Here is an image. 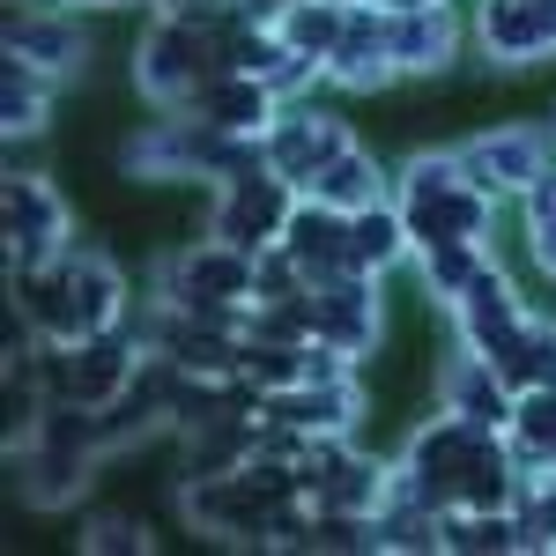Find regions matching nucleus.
I'll return each instance as SVG.
<instances>
[{
    "instance_id": "nucleus-1",
    "label": "nucleus",
    "mask_w": 556,
    "mask_h": 556,
    "mask_svg": "<svg viewBox=\"0 0 556 556\" xmlns=\"http://www.w3.org/2000/svg\"><path fill=\"white\" fill-rule=\"evenodd\" d=\"M223 8H230V0H223ZM223 8H208V15L156 8V23L141 30V45H134V89H141L156 112H186L193 89L223 67V30H215Z\"/></svg>"
},
{
    "instance_id": "nucleus-2",
    "label": "nucleus",
    "mask_w": 556,
    "mask_h": 556,
    "mask_svg": "<svg viewBox=\"0 0 556 556\" xmlns=\"http://www.w3.org/2000/svg\"><path fill=\"white\" fill-rule=\"evenodd\" d=\"M260 164H267V134H215L193 112H164L149 134L127 141L134 178H208V186H223V178L260 172Z\"/></svg>"
},
{
    "instance_id": "nucleus-3",
    "label": "nucleus",
    "mask_w": 556,
    "mask_h": 556,
    "mask_svg": "<svg viewBox=\"0 0 556 556\" xmlns=\"http://www.w3.org/2000/svg\"><path fill=\"white\" fill-rule=\"evenodd\" d=\"M149 298L172 304V312H193V319H215V327H238V334H245L253 253H238V245H223V238H193V245H178V253L156 260Z\"/></svg>"
},
{
    "instance_id": "nucleus-4",
    "label": "nucleus",
    "mask_w": 556,
    "mask_h": 556,
    "mask_svg": "<svg viewBox=\"0 0 556 556\" xmlns=\"http://www.w3.org/2000/svg\"><path fill=\"white\" fill-rule=\"evenodd\" d=\"M482 438H497V430H475L460 416H430V424L408 430V445H401V460L386 468V490H408V497H424L430 513H445V505H460V482H468L475 453H482Z\"/></svg>"
},
{
    "instance_id": "nucleus-5",
    "label": "nucleus",
    "mask_w": 556,
    "mask_h": 556,
    "mask_svg": "<svg viewBox=\"0 0 556 556\" xmlns=\"http://www.w3.org/2000/svg\"><path fill=\"white\" fill-rule=\"evenodd\" d=\"M0 238H8V275L23 267H52L75 245V215L60 201V186L38 172H8L0 178Z\"/></svg>"
},
{
    "instance_id": "nucleus-6",
    "label": "nucleus",
    "mask_w": 556,
    "mask_h": 556,
    "mask_svg": "<svg viewBox=\"0 0 556 556\" xmlns=\"http://www.w3.org/2000/svg\"><path fill=\"white\" fill-rule=\"evenodd\" d=\"M290 208H298V186L275 172V164L238 172V178H223V186H215V201H208V238L238 245V253H267V245H282Z\"/></svg>"
},
{
    "instance_id": "nucleus-7",
    "label": "nucleus",
    "mask_w": 556,
    "mask_h": 556,
    "mask_svg": "<svg viewBox=\"0 0 556 556\" xmlns=\"http://www.w3.org/2000/svg\"><path fill=\"white\" fill-rule=\"evenodd\" d=\"M178 513H186L193 534H208L223 549H267V513L275 505L238 468V475H186L178 482Z\"/></svg>"
},
{
    "instance_id": "nucleus-8",
    "label": "nucleus",
    "mask_w": 556,
    "mask_h": 556,
    "mask_svg": "<svg viewBox=\"0 0 556 556\" xmlns=\"http://www.w3.org/2000/svg\"><path fill=\"white\" fill-rule=\"evenodd\" d=\"M453 156H460V178L482 186L490 201H519L534 178L549 172L556 134L549 127H490V134H468Z\"/></svg>"
},
{
    "instance_id": "nucleus-9",
    "label": "nucleus",
    "mask_w": 556,
    "mask_h": 556,
    "mask_svg": "<svg viewBox=\"0 0 556 556\" xmlns=\"http://www.w3.org/2000/svg\"><path fill=\"white\" fill-rule=\"evenodd\" d=\"M379 275H364V267H342V275H327V282H312V342L342 349L349 364H364L371 349H379Z\"/></svg>"
},
{
    "instance_id": "nucleus-10",
    "label": "nucleus",
    "mask_w": 556,
    "mask_h": 556,
    "mask_svg": "<svg viewBox=\"0 0 556 556\" xmlns=\"http://www.w3.org/2000/svg\"><path fill=\"white\" fill-rule=\"evenodd\" d=\"M298 490L312 505H342V513H379L386 497V468L364 460L349 438H312L298 453Z\"/></svg>"
},
{
    "instance_id": "nucleus-11",
    "label": "nucleus",
    "mask_w": 556,
    "mask_h": 556,
    "mask_svg": "<svg viewBox=\"0 0 556 556\" xmlns=\"http://www.w3.org/2000/svg\"><path fill=\"white\" fill-rule=\"evenodd\" d=\"M97 460H104V453L60 445V438H23V445H8V468H15V490H23L30 513H67V505H83Z\"/></svg>"
},
{
    "instance_id": "nucleus-12",
    "label": "nucleus",
    "mask_w": 556,
    "mask_h": 556,
    "mask_svg": "<svg viewBox=\"0 0 556 556\" xmlns=\"http://www.w3.org/2000/svg\"><path fill=\"white\" fill-rule=\"evenodd\" d=\"M342 149H356L349 119H334V112H312V104H282V112H275V127H267V164L290 178L298 193H304L319 172H327Z\"/></svg>"
},
{
    "instance_id": "nucleus-13",
    "label": "nucleus",
    "mask_w": 556,
    "mask_h": 556,
    "mask_svg": "<svg viewBox=\"0 0 556 556\" xmlns=\"http://www.w3.org/2000/svg\"><path fill=\"white\" fill-rule=\"evenodd\" d=\"M401 208V230H408V253H430V245H460V238H490V223H497V201L468 186V178H453V186H438V193H416V201H393Z\"/></svg>"
},
{
    "instance_id": "nucleus-14",
    "label": "nucleus",
    "mask_w": 556,
    "mask_h": 556,
    "mask_svg": "<svg viewBox=\"0 0 556 556\" xmlns=\"http://www.w3.org/2000/svg\"><path fill=\"white\" fill-rule=\"evenodd\" d=\"M52 267H60L67 304H75V342H83V334H104V327H119V319L134 312L127 275H119V260L104 253V245H83V238H75Z\"/></svg>"
},
{
    "instance_id": "nucleus-15",
    "label": "nucleus",
    "mask_w": 556,
    "mask_h": 556,
    "mask_svg": "<svg viewBox=\"0 0 556 556\" xmlns=\"http://www.w3.org/2000/svg\"><path fill=\"white\" fill-rule=\"evenodd\" d=\"M386 8L371 0H349L342 15V38H334V60H327V83L349 89V97H371V89L401 83V67H393V45H386Z\"/></svg>"
},
{
    "instance_id": "nucleus-16",
    "label": "nucleus",
    "mask_w": 556,
    "mask_h": 556,
    "mask_svg": "<svg viewBox=\"0 0 556 556\" xmlns=\"http://www.w3.org/2000/svg\"><path fill=\"white\" fill-rule=\"evenodd\" d=\"M445 312H453V327H460V349H475V356H497V349L527 327V298L513 290V275H505L497 260H490Z\"/></svg>"
},
{
    "instance_id": "nucleus-17",
    "label": "nucleus",
    "mask_w": 556,
    "mask_h": 556,
    "mask_svg": "<svg viewBox=\"0 0 556 556\" xmlns=\"http://www.w3.org/2000/svg\"><path fill=\"white\" fill-rule=\"evenodd\" d=\"M364 416V379H304V386H282L267 393V424H290L304 438H349Z\"/></svg>"
},
{
    "instance_id": "nucleus-18",
    "label": "nucleus",
    "mask_w": 556,
    "mask_h": 556,
    "mask_svg": "<svg viewBox=\"0 0 556 556\" xmlns=\"http://www.w3.org/2000/svg\"><path fill=\"white\" fill-rule=\"evenodd\" d=\"M386 45H393V67L401 75H445L453 60H460V15H453V0H430V8H401L393 23H386Z\"/></svg>"
},
{
    "instance_id": "nucleus-19",
    "label": "nucleus",
    "mask_w": 556,
    "mask_h": 556,
    "mask_svg": "<svg viewBox=\"0 0 556 556\" xmlns=\"http://www.w3.org/2000/svg\"><path fill=\"white\" fill-rule=\"evenodd\" d=\"M8 52L30 60V67H45L52 83H67V75L89 67V38H83V23H75L67 8H15V15H8Z\"/></svg>"
},
{
    "instance_id": "nucleus-20",
    "label": "nucleus",
    "mask_w": 556,
    "mask_h": 556,
    "mask_svg": "<svg viewBox=\"0 0 556 556\" xmlns=\"http://www.w3.org/2000/svg\"><path fill=\"white\" fill-rule=\"evenodd\" d=\"M438 408L460 416V424H475V430H505V424H513V386L497 379L490 356L460 349V356L438 371Z\"/></svg>"
},
{
    "instance_id": "nucleus-21",
    "label": "nucleus",
    "mask_w": 556,
    "mask_h": 556,
    "mask_svg": "<svg viewBox=\"0 0 556 556\" xmlns=\"http://www.w3.org/2000/svg\"><path fill=\"white\" fill-rule=\"evenodd\" d=\"M193 119H208L215 134H267L275 127V112H282V97L260 83V75H238V67H215L208 83L193 89V104H186Z\"/></svg>"
},
{
    "instance_id": "nucleus-22",
    "label": "nucleus",
    "mask_w": 556,
    "mask_h": 556,
    "mask_svg": "<svg viewBox=\"0 0 556 556\" xmlns=\"http://www.w3.org/2000/svg\"><path fill=\"white\" fill-rule=\"evenodd\" d=\"M475 45H482L490 67H534V60H549L542 0H475Z\"/></svg>"
},
{
    "instance_id": "nucleus-23",
    "label": "nucleus",
    "mask_w": 556,
    "mask_h": 556,
    "mask_svg": "<svg viewBox=\"0 0 556 556\" xmlns=\"http://www.w3.org/2000/svg\"><path fill=\"white\" fill-rule=\"evenodd\" d=\"M282 253L304 267V282H327V275H342L349 267V215L327 208V201H304L290 208V230H282Z\"/></svg>"
},
{
    "instance_id": "nucleus-24",
    "label": "nucleus",
    "mask_w": 556,
    "mask_h": 556,
    "mask_svg": "<svg viewBox=\"0 0 556 556\" xmlns=\"http://www.w3.org/2000/svg\"><path fill=\"white\" fill-rule=\"evenodd\" d=\"M304 201H327V208L356 215V208H371V201H393V178H386V172H379V156L356 141V149H342L327 172L304 186Z\"/></svg>"
},
{
    "instance_id": "nucleus-25",
    "label": "nucleus",
    "mask_w": 556,
    "mask_h": 556,
    "mask_svg": "<svg viewBox=\"0 0 556 556\" xmlns=\"http://www.w3.org/2000/svg\"><path fill=\"white\" fill-rule=\"evenodd\" d=\"M52 127V75L30 67V60H0V134L8 141H30V134Z\"/></svg>"
},
{
    "instance_id": "nucleus-26",
    "label": "nucleus",
    "mask_w": 556,
    "mask_h": 556,
    "mask_svg": "<svg viewBox=\"0 0 556 556\" xmlns=\"http://www.w3.org/2000/svg\"><path fill=\"white\" fill-rule=\"evenodd\" d=\"M505 445H513L519 475L556 468V386H527V393H513V424H505Z\"/></svg>"
},
{
    "instance_id": "nucleus-27",
    "label": "nucleus",
    "mask_w": 556,
    "mask_h": 556,
    "mask_svg": "<svg viewBox=\"0 0 556 556\" xmlns=\"http://www.w3.org/2000/svg\"><path fill=\"white\" fill-rule=\"evenodd\" d=\"M438 549V513L408 490H386L371 513V556H430Z\"/></svg>"
},
{
    "instance_id": "nucleus-28",
    "label": "nucleus",
    "mask_w": 556,
    "mask_h": 556,
    "mask_svg": "<svg viewBox=\"0 0 556 556\" xmlns=\"http://www.w3.org/2000/svg\"><path fill=\"white\" fill-rule=\"evenodd\" d=\"M438 549L445 556H519V513H468V505H445L438 513Z\"/></svg>"
},
{
    "instance_id": "nucleus-29",
    "label": "nucleus",
    "mask_w": 556,
    "mask_h": 556,
    "mask_svg": "<svg viewBox=\"0 0 556 556\" xmlns=\"http://www.w3.org/2000/svg\"><path fill=\"white\" fill-rule=\"evenodd\" d=\"M408 253V230H401V208L393 201H371V208L349 215V267H364V275H393Z\"/></svg>"
},
{
    "instance_id": "nucleus-30",
    "label": "nucleus",
    "mask_w": 556,
    "mask_h": 556,
    "mask_svg": "<svg viewBox=\"0 0 556 556\" xmlns=\"http://www.w3.org/2000/svg\"><path fill=\"white\" fill-rule=\"evenodd\" d=\"M260 453V416H223V424L186 438V475H238Z\"/></svg>"
},
{
    "instance_id": "nucleus-31",
    "label": "nucleus",
    "mask_w": 556,
    "mask_h": 556,
    "mask_svg": "<svg viewBox=\"0 0 556 556\" xmlns=\"http://www.w3.org/2000/svg\"><path fill=\"white\" fill-rule=\"evenodd\" d=\"M490 364H497V379L513 386V393H527V386H556V319H534V312H527V327H519Z\"/></svg>"
},
{
    "instance_id": "nucleus-32",
    "label": "nucleus",
    "mask_w": 556,
    "mask_h": 556,
    "mask_svg": "<svg viewBox=\"0 0 556 556\" xmlns=\"http://www.w3.org/2000/svg\"><path fill=\"white\" fill-rule=\"evenodd\" d=\"M342 15L349 0H298V8H282L275 15V30H282V45L298 52V60H334V38H342Z\"/></svg>"
},
{
    "instance_id": "nucleus-33",
    "label": "nucleus",
    "mask_w": 556,
    "mask_h": 556,
    "mask_svg": "<svg viewBox=\"0 0 556 556\" xmlns=\"http://www.w3.org/2000/svg\"><path fill=\"white\" fill-rule=\"evenodd\" d=\"M416 267H424V290L438 304H453L460 290H468L475 275L490 267V245L482 238H460V245H430V253H416Z\"/></svg>"
},
{
    "instance_id": "nucleus-34",
    "label": "nucleus",
    "mask_w": 556,
    "mask_h": 556,
    "mask_svg": "<svg viewBox=\"0 0 556 556\" xmlns=\"http://www.w3.org/2000/svg\"><path fill=\"white\" fill-rule=\"evenodd\" d=\"M513 513H519V556H556V468L519 482Z\"/></svg>"
},
{
    "instance_id": "nucleus-35",
    "label": "nucleus",
    "mask_w": 556,
    "mask_h": 556,
    "mask_svg": "<svg viewBox=\"0 0 556 556\" xmlns=\"http://www.w3.org/2000/svg\"><path fill=\"white\" fill-rule=\"evenodd\" d=\"M304 556H371V513L312 505V534H304Z\"/></svg>"
},
{
    "instance_id": "nucleus-36",
    "label": "nucleus",
    "mask_w": 556,
    "mask_h": 556,
    "mask_svg": "<svg viewBox=\"0 0 556 556\" xmlns=\"http://www.w3.org/2000/svg\"><path fill=\"white\" fill-rule=\"evenodd\" d=\"M304 349L312 342H245V379H253L260 393L304 386Z\"/></svg>"
},
{
    "instance_id": "nucleus-37",
    "label": "nucleus",
    "mask_w": 556,
    "mask_h": 556,
    "mask_svg": "<svg viewBox=\"0 0 556 556\" xmlns=\"http://www.w3.org/2000/svg\"><path fill=\"white\" fill-rule=\"evenodd\" d=\"M75 542H83L89 556H149V549H156V534H149L134 513H97Z\"/></svg>"
},
{
    "instance_id": "nucleus-38",
    "label": "nucleus",
    "mask_w": 556,
    "mask_h": 556,
    "mask_svg": "<svg viewBox=\"0 0 556 556\" xmlns=\"http://www.w3.org/2000/svg\"><path fill=\"white\" fill-rule=\"evenodd\" d=\"M312 282H304V267L282 245H267V253H253V304H290V298H304Z\"/></svg>"
},
{
    "instance_id": "nucleus-39",
    "label": "nucleus",
    "mask_w": 556,
    "mask_h": 556,
    "mask_svg": "<svg viewBox=\"0 0 556 556\" xmlns=\"http://www.w3.org/2000/svg\"><path fill=\"white\" fill-rule=\"evenodd\" d=\"M453 178H460V156H453V149H416V156L393 172V201L438 193V186H453Z\"/></svg>"
},
{
    "instance_id": "nucleus-40",
    "label": "nucleus",
    "mask_w": 556,
    "mask_h": 556,
    "mask_svg": "<svg viewBox=\"0 0 556 556\" xmlns=\"http://www.w3.org/2000/svg\"><path fill=\"white\" fill-rule=\"evenodd\" d=\"M519 215H527V223H556V156H549V172L519 193Z\"/></svg>"
},
{
    "instance_id": "nucleus-41",
    "label": "nucleus",
    "mask_w": 556,
    "mask_h": 556,
    "mask_svg": "<svg viewBox=\"0 0 556 556\" xmlns=\"http://www.w3.org/2000/svg\"><path fill=\"white\" fill-rule=\"evenodd\" d=\"M527 253H534V267L556 282V223H527Z\"/></svg>"
},
{
    "instance_id": "nucleus-42",
    "label": "nucleus",
    "mask_w": 556,
    "mask_h": 556,
    "mask_svg": "<svg viewBox=\"0 0 556 556\" xmlns=\"http://www.w3.org/2000/svg\"><path fill=\"white\" fill-rule=\"evenodd\" d=\"M45 8H67L75 15V8H134V0H45Z\"/></svg>"
},
{
    "instance_id": "nucleus-43",
    "label": "nucleus",
    "mask_w": 556,
    "mask_h": 556,
    "mask_svg": "<svg viewBox=\"0 0 556 556\" xmlns=\"http://www.w3.org/2000/svg\"><path fill=\"white\" fill-rule=\"evenodd\" d=\"M542 30H549V52H556V0H542Z\"/></svg>"
},
{
    "instance_id": "nucleus-44",
    "label": "nucleus",
    "mask_w": 556,
    "mask_h": 556,
    "mask_svg": "<svg viewBox=\"0 0 556 556\" xmlns=\"http://www.w3.org/2000/svg\"><path fill=\"white\" fill-rule=\"evenodd\" d=\"M549 134H556V104H549Z\"/></svg>"
}]
</instances>
